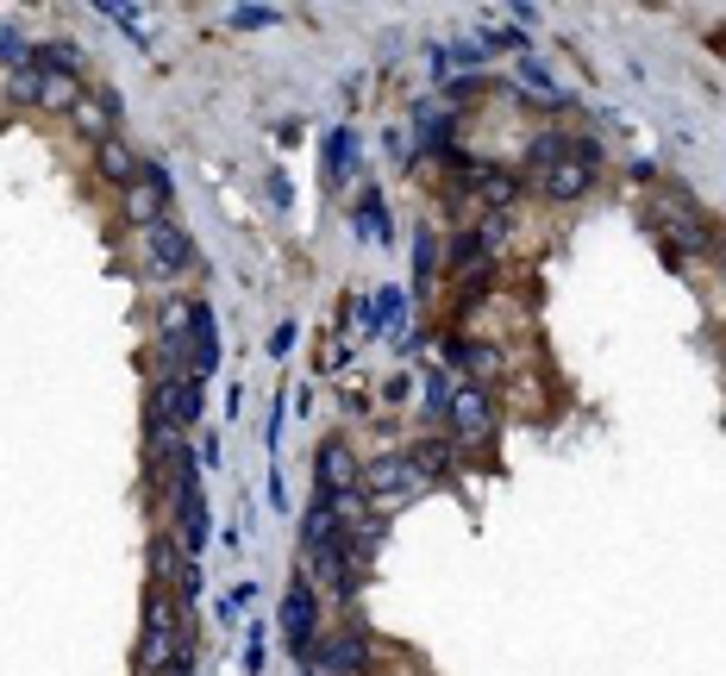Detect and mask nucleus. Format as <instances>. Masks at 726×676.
Instances as JSON below:
<instances>
[{
    "label": "nucleus",
    "mask_w": 726,
    "mask_h": 676,
    "mask_svg": "<svg viewBox=\"0 0 726 676\" xmlns=\"http://www.w3.org/2000/svg\"><path fill=\"white\" fill-rule=\"evenodd\" d=\"M508 233H514V213H482V226H477V245H482V257H501V245H508Z\"/></svg>",
    "instance_id": "nucleus-21"
},
{
    "label": "nucleus",
    "mask_w": 726,
    "mask_h": 676,
    "mask_svg": "<svg viewBox=\"0 0 726 676\" xmlns=\"http://www.w3.org/2000/svg\"><path fill=\"white\" fill-rule=\"evenodd\" d=\"M32 69H44V76H82V51L76 44H32Z\"/></svg>",
    "instance_id": "nucleus-18"
},
{
    "label": "nucleus",
    "mask_w": 726,
    "mask_h": 676,
    "mask_svg": "<svg viewBox=\"0 0 726 676\" xmlns=\"http://www.w3.org/2000/svg\"><path fill=\"white\" fill-rule=\"evenodd\" d=\"M25 57H32V44H25L13 25H0V63H13V69H20Z\"/></svg>",
    "instance_id": "nucleus-30"
},
{
    "label": "nucleus",
    "mask_w": 726,
    "mask_h": 676,
    "mask_svg": "<svg viewBox=\"0 0 726 676\" xmlns=\"http://www.w3.org/2000/svg\"><path fill=\"white\" fill-rule=\"evenodd\" d=\"M307 670L313 676H363L370 670V639H363V626L325 633L320 645H313V657H307Z\"/></svg>",
    "instance_id": "nucleus-5"
},
{
    "label": "nucleus",
    "mask_w": 726,
    "mask_h": 676,
    "mask_svg": "<svg viewBox=\"0 0 726 676\" xmlns=\"http://www.w3.org/2000/svg\"><path fill=\"white\" fill-rule=\"evenodd\" d=\"M589 182H595V170L589 163H570V157H557L552 170H538V189L552 194V201H583Z\"/></svg>",
    "instance_id": "nucleus-12"
},
{
    "label": "nucleus",
    "mask_w": 726,
    "mask_h": 676,
    "mask_svg": "<svg viewBox=\"0 0 726 676\" xmlns=\"http://www.w3.org/2000/svg\"><path fill=\"white\" fill-rule=\"evenodd\" d=\"M313 483H320L325 502H339V514H357V483H363L357 451L344 439H325L320 458H313Z\"/></svg>",
    "instance_id": "nucleus-1"
},
{
    "label": "nucleus",
    "mask_w": 726,
    "mask_h": 676,
    "mask_svg": "<svg viewBox=\"0 0 726 676\" xmlns=\"http://www.w3.org/2000/svg\"><path fill=\"white\" fill-rule=\"evenodd\" d=\"M194 458H201V470H220V464H226V451H220V439H201V451H194Z\"/></svg>",
    "instance_id": "nucleus-33"
},
{
    "label": "nucleus",
    "mask_w": 726,
    "mask_h": 676,
    "mask_svg": "<svg viewBox=\"0 0 726 676\" xmlns=\"http://www.w3.org/2000/svg\"><path fill=\"white\" fill-rule=\"evenodd\" d=\"M201 388H207V383H194V376H175V383H157V388H151V420L175 426V432H182V426H194V420H201V401H207Z\"/></svg>",
    "instance_id": "nucleus-9"
},
{
    "label": "nucleus",
    "mask_w": 726,
    "mask_h": 676,
    "mask_svg": "<svg viewBox=\"0 0 726 676\" xmlns=\"http://www.w3.org/2000/svg\"><path fill=\"white\" fill-rule=\"evenodd\" d=\"M264 657H269V639H264V620L245 633V670L250 676H264Z\"/></svg>",
    "instance_id": "nucleus-27"
},
{
    "label": "nucleus",
    "mask_w": 726,
    "mask_h": 676,
    "mask_svg": "<svg viewBox=\"0 0 726 676\" xmlns=\"http://www.w3.org/2000/svg\"><path fill=\"white\" fill-rule=\"evenodd\" d=\"M445 426H451L458 444H489L495 439V401L477 383H458L451 388V407H445Z\"/></svg>",
    "instance_id": "nucleus-4"
},
{
    "label": "nucleus",
    "mask_w": 726,
    "mask_h": 676,
    "mask_svg": "<svg viewBox=\"0 0 726 676\" xmlns=\"http://www.w3.org/2000/svg\"><path fill=\"white\" fill-rule=\"evenodd\" d=\"M451 376H445V369H433V376H426V407H433V414H445V407H451Z\"/></svg>",
    "instance_id": "nucleus-29"
},
{
    "label": "nucleus",
    "mask_w": 726,
    "mask_h": 676,
    "mask_svg": "<svg viewBox=\"0 0 726 676\" xmlns=\"http://www.w3.org/2000/svg\"><path fill=\"white\" fill-rule=\"evenodd\" d=\"M514 76L526 82V88H538V95H564V88H557V76H552V69H545L538 57H520V63H514Z\"/></svg>",
    "instance_id": "nucleus-26"
},
{
    "label": "nucleus",
    "mask_w": 726,
    "mask_h": 676,
    "mask_svg": "<svg viewBox=\"0 0 726 676\" xmlns=\"http://www.w3.org/2000/svg\"><path fill=\"white\" fill-rule=\"evenodd\" d=\"M495 369H501V351L495 345H470V339H463L458 376H495Z\"/></svg>",
    "instance_id": "nucleus-22"
},
{
    "label": "nucleus",
    "mask_w": 726,
    "mask_h": 676,
    "mask_svg": "<svg viewBox=\"0 0 726 676\" xmlns=\"http://www.w3.org/2000/svg\"><path fill=\"white\" fill-rule=\"evenodd\" d=\"M163 207H170V194H163V189H151L145 175H138L132 189H126V219H132L138 233H145V226H157V219H163Z\"/></svg>",
    "instance_id": "nucleus-14"
},
{
    "label": "nucleus",
    "mask_w": 726,
    "mask_h": 676,
    "mask_svg": "<svg viewBox=\"0 0 726 676\" xmlns=\"http://www.w3.org/2000/svg\"><path fill=\"white\" fill-rule=\"evenodd\" d=\"M407 464L426 476V489L445 483V476L458 470V439H420V444H407Z\"/></svg>",
    "instance_id": "nucleus-11"
},
{
    "label": "nucleus",
    "mask_w": 726,
    "mask_h": 676,
    "mask_svg": "<svg viewBox=\"0 0 726 676\" xmlns=\"http://www.w3.org/2000/svg\"><path fill=\"white\" fill-rule=\"evenodd\" d=\"M7 95H13V100H25V107H39V95H44V69L20 63V69L7 76Z\"/></svg>",
    "instance_id": "nucleus-23"
},
{
    "label": "nucleus",
    "mask_w": 726,
    "mask_h": 676,
    "mask_svg": "<svg viewBox=\"0 0 726 676\" xmlns=\"http://www.w3.org/2000/svg\"><path fill=\"white\" fill-rule=\"evenodd\" d=\"M145 257H151V270L170 282V276H189L194 270V238L175 226V219H157L145 226Z\"/></svg>",
    "instance_id": "nucleus-8"
},
{
    "label": "nucleus",
    "mask_w": 726,
    "mask_h": 676,
    "mask_svg": "<svg viewBox=\"0 0 726 676\" xmlns=\"http://www.w3.org/2000/svg\"><path fill=\"white\" fill-rule=\"evenodd\" d=\"M402 308H407V294H402V289H383V294H376V313H383V332L395 326V320H402Z\"/></svg>",
    "instance_id": "nucleus-32"
},
{
    "label": "nucleus",
    "mask_w": 726,
    "mask_h": 676,
    "mask_svg": "<svg viewBox=\"0 0 726 676\" xmlns=\"http://www.w3.org/2000/svg\"><path fill=\"white\" fill-rule=\"evenodd\" d=\"M189 345H194V383H207L220 369V326H213L207 301H194V313H189Z\"/></svg>",
    "instance_id": "nucleus-10"
},
{
    "label": "nucleus",
    "mask_w": 726,
    "mask_h": 676,
    "mask_svg": "<svg viewBox=\"0 0 726 676\" xmlns=\"http://www.w3.org/2000/svg\"><path fill=\"white\" fill-rule=\"evenodd\" d=\"M351 226H357V238H376V245H388V213H383V194L363 189L357 213H351Z\"/></svg>",
    "instance_id": "nucleus-19"
},
{
    "label": "nucleus",
    "mask_w": 726,
    "mask_h": 676,
    "mask_svg": "<svg viewBox=\"0 0 726 676\" xmlns=\"http://www.w3.org/2000/svg\"><path fill=\"white\" fill-rule=\"evenodd\" d=\"M182 564H189V551H182L170 533H157V539H151V577H157V589H175Z\"/></svg>",
    "instance_id": "nucleus-17"
},
{
    "label": "nucleus",
    "mask_w": 726,
    "mask_h": 676,
    "mask_svg": "<svg viewBox=\"0 0 726 676\" xmlns=\"http://www.w3.org/2000/svg\"><path fill=\"white\" fill-rule=\"evenodd\" d=\"M95 163H100V175H107L114 189H132L138 175H145V163L132 157V144H126V138H107V144H95Z\"/></svg>",
    "instance_id": "nucleus-13"
},
{
    "label": "nucleus",
    "mask_w": 726,
    "mask_h": 676,
    "mask_svg": "<svg viewBox=\"0 0 726 676\" xmlns=\"http://www.w3.org/2000/svg\"><path fill=\"white\" fill-rule=\"evenodd\" d=\"M445 264H451L458 276H482V270H489V257H482L477 233H458V238H451V251H445Z\"/></svg>",
    "instance_id": "nucleus-20"
},
{
    "label": "nucleus",
    "mask_w": 726,
    "mask_h": 676,
    "mask_svg": "<svg viewBox=\"0 0 726 676\" xmlns=\"http://www.w3.org/2000/svg\"><path fill=\"white\" fill-rule=\"evenodd\" d=\"M451 157V170H458L463 194H477L489 213H508L514 207V194H520V175L514 170H501V163H477V157H458V151H445Z\"/></svg>",
    "instance_id": "nucleus-3"
},
{
    "label": "nucleus",
    "mask_w": 726,
    "mask_h": 676,
    "mask_svg": "<svg viewBox=\"0 0 726 676\" xmlns=\"http://www.w3.org/2000/svg\"><path fill=\"white\" fill-rule=\"evenodd\" d=\"M351 170H357V132L339 126V132H325V182H344Z\"/></svg>",
    "instance_id": "nucleus-16"
},
{
    "label": "nucleus",
    "mask_w": 726,
    "mask_h": 676,
    "mask_svg": "<svg viewBox=\"0 0 726 676\" xmlns=\"http://www.w3.org/2000/svg\"><path fill=\"white\" fill-rule=\"evenodd\" d=\"M426 476L407 464V451H388V458H370L363 464V483L357 495H376V502H407V495H420Z\"/></svg>",
    "instance_id": "nucleus-6"
},
{
    "label": "nucleus",
    "mask_w": 726,
    "mask_h": 676,
    "mask_svg": "<svg viewBox=\"0 0 726 676\" xmlns=\"http://www.w3.org/2000/svg\"><path fill=\"white\" fill-rule=\"evenodd\" d=\"M658 226H664V233L683 245V251H695V257L714 251V233H707V219L695 213V201H688V194H676V189L658 194Z\"/></svg>",
    "instance_id": "nucleus-7"
},
{
    "label": "nucleus",
    "mask_w": 726,
    "mask_h": 676,
    "mask_svg": "<svg viewBox=\"0 0 726 676\" xmlns=\"http://www.w3.org/2000/svg\"><path fill=\"white\" fill-rule=\"evenodd\" d=\"M414 126H420L426 151H445V138H451V114H439V107H420V114H414Z\"/></svg>",
    "instance_id": "nucleus-24"
},
{
    "label": "nucleus",
    "mask_w": 726,
    "mask_h": 676,
    "mask_svg": "<svg viewBox=\"0 0 726 676\" xmlns=\"http://www.w3.org/2000/svg\"><path fill=\"white\" fill-rule=\"evenodd\" d=\"M70 119H76V132L82 138H95V144H107V138H114V107H107V100H100V95H82L76 100V114H70Z\"/></svg>",
    "instance_id": "nucleus-15"
},
{
    "label": "nucleus",
    "mask_w": 726,
    "mask_h": 676,
    "mask_svg": "<svg viewBox=\"0 0 726 676\" xmlns=\"http://www.w3.org/2000/svg\"><path fill=\"white\" fill-rule=\"evenodd\" d=\"M282 639L295 657H313V645H320V589L307 577H295L282 595Z\"/></svg>",
    "instance_id": "nucleus-2"
},
{
    "label": "nucleus",
    "mask_w": 726,
    "mask_h": 676,
    "mask_svg": "<svg viewBox=\"0 0 726 676\" xmlns=\"http://www.w3.org/2000/svg\"><path fill=\"white\" fill-rule=\"evenodd\" d=\"M95 13H107V20H114V25H126V32H132V39H138V13H145V7H132V0H100Z\"/></svg>",
    "instance_id": "nucleus-28"
},
{
    "label": "nucleus",
    "mask_w": 726,
    "mask_h": 676,
    "mask_svg": "<svg viewBox=\"0 0 726 676\" xmlns=\"http://www.w3.org/2000/svg\"><path fill=\"white\" fill-rule=\"evenodd\" d=\"M282 20V13H276V7H232V32H269V25Z\"/></svg>",
    "instance_id": "nucleus-25"
},
{
    "label": "nucleus",
    "mask_w": 726,
    "mask_h": 676,
    "mask_svg": "<svg viewBox=\"0 0 726 676\" xmlns=\"http://www.w3.org/2000/svg\"><path fill=\"white\" fill-rule=\"evenodd\" d=\"M269 351H276V357H288V351H295V320H282V326H276V339H269Z\"/></svg>",
    "instance_id": "nucleus-34"
},
{
    "label": "nucleus",
    "mask_w": 726,
    "mask_h": 676,
    "mask_svg": "<svg viewBox=\"0 0 726 676\" xmlns=\"http://www.w3.org/2000/svg\"><path fill=\"white\" fill-rule=\"evenodd\" d=\"M433 270H439V264H433V233H420V238H414V282L426 289V276H433Z\"/></svg>",
    "instance_id": "nucleus-31"
}]
</instances>
